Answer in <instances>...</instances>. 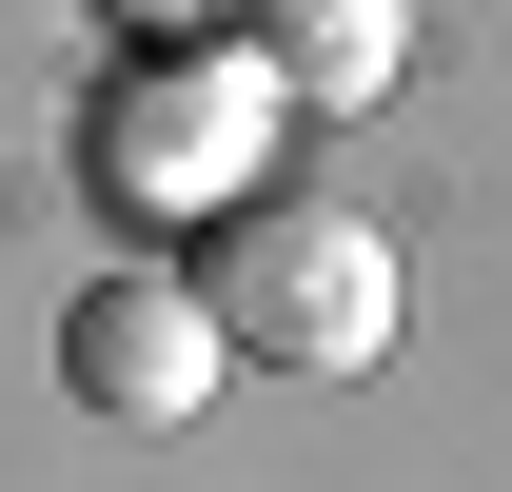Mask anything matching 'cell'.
I'll return each mask as SVG.
<instances>
[{"label": "cell", "instance_id": "obj_1", "mask_svg": "<svg viewBox=\"0 0 512 492\" xmlns=\"http://www.w3.org/2000/svg\"><path fill=\"white\" fill-rule=\"evenodd\" d=\"M197 315H217V355H256V374H375L414 296H394V237L355 197H256V217L197 237Z\"/></svg>", "mask_w": 512, "mask_h": 492}, {"label": "cell", "instance_id": "obj_2", "mask_svg": "<svg viewBox=\"0 0 512 492\" xmlns=\"http://www.w3.org/2000/svg\"><path fill=\"white\" fill-rule=\"evenodd\" d=\"M276 79H256V40H178V60H119L99 79V119H79V178L119 197V217H178V237H217V217H256V158H276Z\"/></svg>", "mask_w": 512, "mask_h": 492}, {"label": "cell", "instance_id": "obj_3", "mask_svg": "<svg viewBox=\"0 0 512 492\" xmlns=\"http://www.w3.org/2000/svg\"><path fill=\"white\" fill-rule=\"evenodd\" d=\"M217 315H197V276H99V296L60 315V394L79 414H119V433H197L217 414Z\"/></svg>", "mask_w": 512, "mask_h": 492}, {"label": "cell", "instance_id": "obj_4", "mask_svg": "<svg viewBox=\"0 0 512 492\" xmlns=\"http://www.w3.org/2000/svg\"><path fill=\"white\" fill-rule=\"evenodd\" d=\"M256 79L296 99V119H355V99H394V60H414V0H237Z\"/></svg>", "mask_w": 512, "mask_h": 492}, {"label": "cell", "instance_id": "obj_5", "mask_svg": "<svg viewBox=\"0 0 512 492\" xmlns=\"http://www.w3.org/2000/svg\"><path fill=\"white\" fill-rule=\"evenodd\" d=\"M99 20H119L138 60H178V40H237V20H217V0H99Z\"/></svg>", "mask_w": 512, "mask_h": 492}]
</instances>
